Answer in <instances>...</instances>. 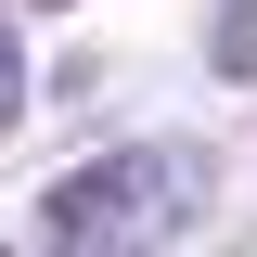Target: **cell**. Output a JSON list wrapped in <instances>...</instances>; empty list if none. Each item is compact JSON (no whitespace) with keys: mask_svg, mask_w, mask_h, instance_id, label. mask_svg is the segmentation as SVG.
Returning <instances> with one entry per match:
<instances>
[{"mask_svg":"<svg viewBox=\"0 0 257 257\" xmlns=\"http://www.w3.org/2000/svg\"><path fill=\"white\" fill-rule=\"evenodd\" d=\"M193 206H206V155L193 142H142V155L64 167L39 193V231L52 244H167V231H193Z\"/></svg>","mask_w":257,"mask_h":257,"instance_id":"cell-1","label":"cell"},{"mask_svg":"<svg viewBox=\"0 0 257 257\" xmlns=\"http://www.w3.org/2000/svg\"><path fill=\"white\" fill-rule=\"evenodd\" d=\"M219 64H231V77H257V0H231V13H219Z\"/></svg>","mask_w":257,"mask_h":257,"instance_id":"cell-2","label":"cell"},{"mask_svg":"<svg viewBox=\"0 0 257 257\" xmlns=\"http://www.w3.org/2000/svg\"><path fill=\"white\" fill-rule=\"evenodd\" d=\"M26 116V64H13V39H0V128Z\"/></svg>","mask_w":257,"mask_h":257,"instance_id":"cell-3","label":"cell"}]
</instances>
